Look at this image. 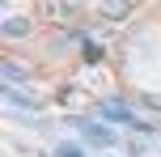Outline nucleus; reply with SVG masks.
Masks as SVG:
<instances>
[{
	"mask_svg": "<svg viewBox=\"0 0 161 157\" xmlns=\"http://www.w3.org/2000/svg\"><path fill=\"white\" fill-rule=\"evenodd\" d=\"M97 110H102V119H110V123H123V127H140V132H153V127H148V123H140V119L131 115V106H127V102H119V98H106Z\"/></svg>",
	"mask_w": 161,
	"mask_h": 157,
	"instance_id": "1",
	"label": "nucleus"
},
{
	"mask_svg": "<svg viewBox=\"0 0 161 157\" xmlns=\"http://www.w3.org/2000/svg\"><path fill=\"white\" fill-rule=\"evenodd\" d=\"M76 127H80V136H85L89 144H97V149H110V144H114V132L102 127L97 119H76Z\"/></svg>",
	"mask_w": 161,
	"mask_h": 157,
	"instance_id": "2",
	"label": "nucleus"
},
{
	"mask_svg": "<svg viewBox=\"0 0 161 157\" xmlns=\"http://www.w3.org/2000/svg\"><path fill=\"white\" fill-rule=\"evenodd\" d=\"M21 34H30V21L25 17H4V38H21Z\"/></svg>",
	"mask_w": 161,
	"mask_h": 157,
	"instance_id": "3",
	"label": "nucleus"
},
{
	"mask_svg": "<svg viewBox=\"0 0 161 157\" xmlns=\"http://www.w3.org/2000/svg\"><path fill=\"white\" fill-rule=\"evenodd\" d=\"M102 13H106V17H119V13H127V0H102Z\"/></svg>",
	"mask_w": 161,
	"mask_h": 157,
	"instance_id": "4",
	"label": "nucleus"
},
{
	"mask_svg": "<svg viewBox=\"0 0 161 157\" xmlns=\"http://www.w3.org/2000/svg\"><path fill=\"white\" fill-rule=\"evenodd\" d=\"M51 157H85V149H80V144H55Z\"/></svg>",
	"mask_w": 161,
	"mask_h": 157,
	"instance_id": "5",
	"label": "nucleus"
},
{
	"mask_svg": "<svg viewBox=\"0 0 161 157\" xmlns=\"http://www.w3.org/2000/svg\"><path fill=\"white\" fill-rule=\"evenodd\" d=\"M123 149H127L131 157H144V140H127V144H123Z\"/></svg>",
	"mask_w": 161,
	"mask_h": 157,
	"instance_id": "6",
	"label": "nucleus"
}]
</instances>
